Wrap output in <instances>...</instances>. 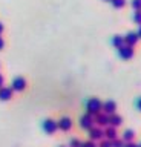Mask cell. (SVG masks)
<instances>
[{
    "mask_svg": "<svg viewBox=\"0 0 141 147\" xmlns=\"http://www.w3.org/2000/svg\"><path fill=\"white\" fill-rule=\"evenodd\" d=\"M25 87H26V80L23 77H16L11 83L12 92H22V90H25Z\"/></svg>",
    "mask_w": 141,
    "mask_h": 147,
    "instance_id": "cell-2",
    "label": "cell"
},
{
    "mask_svg": "<svg viewBox=\"0 0 141 147\" xmlns=\"http://www.w3.org/2000/svg\"><path fill=\"white\" fill-rule=\"evenodd\" d=\"M130 5H132V8H134L135 11H140L141 9V0H132Z\"/></svg>",
    "mask_w": 141,
    "mask_h": 147,
    "instance_id": "cell-17",
    "label": "cell"
},
{
    "mask_svg": "<svg viewBox=\"0 0 141 147\" xmlns=\"http://www.w3.org/2000/svg\"><path fill=\"white\" fill-rule=\"evenodd\" d=\"M100 147H112V141H109V140H104L100 142Z\"/></svg>",
    "mask_w": 141,
    "mask_h": 147,
    "instance_id": "cell-21",
    "label": "cell"
},
{
    "mask_svg": "<svg viewBox=\"0 0 141 147\" xmlns=\"http://www.w3.org/2000/svg\"><path fill=\"white\" fill-rule=\"evenodd\" d=\"M134 22L138 23V25H141V9H140V11H135V12H134Z\"/></svg>",
    "mask_w": 141,
    "mask_h": 147,
    "instance_id": "cell-18",
    "label": "cell"
},
{
    "mask_svg": "<svg viewBox=\"0 0 141 147\" xmlns=\"http://www.w3.org/2000/svg\"><path fill=\"white\" fill-rule=\"evenodd\" d=\"M89 136H90V141L101 140V138L104 136V132L101 130V129H98V127H90V133H89Z\"/></svg>",
    "mask_w": 141,
    "mask_h": 147,
    "instance_id": "cell-11",
    "label": "cell"
},
{
    "mask_svg": "<svg viewBox=\"0 0 141 147\" xmlns=\"http://www.w3.org/2000/svg\"><path fill=\"white\" fill-rule=\"evenodd\" d=\"M80 147H97V144L94 141H84V142H81Z\"/></svg>",
    "mask_w": 141,
    "mask_h": 147,
    "instance_id": "cell-20",
    "label": "cell"
},
{
    "mask_svg": "<svg viewBox=\"0 0 141 147\" xmlns=\"http://www.w3.org/2000/svg\"><path fill=\"white\" fill-rule=\"evenodd\" d=\"M118 54H120L121 58H130L134 55V48L127 45H123L121 48H118Z\"/></svg>",
    "mask_w": 141,
    "mask_h": 147,
    "instance_id": "cell-5",
    "label": "cell"
},
{
    "mask_svg": "<svg viewBox=\"0 0 141 147\" xmlns=\"http://www.w3.org/2000/svg\"><path fill=\"white\" fill-rule=\"evenodd\" d=\"M138 109H140V110H141V98H140V100H138Z\"/></svg>",
    "mask_w": 141,
    "mask_h": 147,
    "instance_id": "cell-28",
    "label": "cell"
},
{
    "mask_svg": "<svg viewBox=\"0 0 141 147\" xmlns=\"http://www.w3.org/2000/svg\"><path fill=\"white\" fill-rule=\"evenodd\" d=\"M104 132V136L107 138L109 141H113V140H117V129L115 127H112V126H109L106 130H103Z\"/></svg>",
    "mask_w": 141,
    "mask_h": 147,
    "instance_id": "cell-13",
    "label": "cell"
},
{
    "mask_svg": "<svg viewBox=\"0 0 141 147\" xmlns=\"http://www.w3.org/2000/svg\"><path fill=\"white\" fill-rule=\"evenodd\" d=\"M3 84H5V78H3V75L0 74V87H2Z\"/></svg>",
    "mask_w": 141,
    "mask_h": 147,
    "instance_id": "cell-25",
    "label": "cell"
},
{
    "mask_svg": "<svg viewBox=\"0 0 141 147\" xmlns=\"http://www.w3.org/2000/svg\"><path fill=\"white\" fill-rule=\"evenodd\" d=\"M111 2L115 8H123L126 5V0H111Z\"/></svg>",
    "mask_w": 141,
    "mask_h": 147,
    "instance_id": "cell-16",
    "label": "cell"
},
{
    "mask_svg": "<svg viewBox=\"0 0 141 147\" xmlns=\"http://www.w3.org/2000/svg\"><path fill=\"white\" fill-rule=\"evenodd\" d=\"M135 138V132L130 130V129H127V130L123 133V141H127V142H132V140Z\"/></svg>",
    "mask_w": 141,
    "mask_h": 147,
    "instance_id": "cell-14",
    "label": "cell"
},
{
    "mask_svg": "<svg viewBox=\"0 0 141 147\" xmlns=\"http://www.w3.org/2000/svg\"><path fill=\"white\" fill-rule=\"evenodd\" d=\"M115 109H117V104H115V101H112V100H107L106 103H103V106H101V110H104L106 115L115 113Z\"/></svg>",
    "mask_w": 141,
    "mask_h": 147,
    "instance_id": "cell-6",
    "label": "cell"
},
{
    "mask_svg": "<svg viewBox=\"0 0 141 147\" xmlns=\"http://www.w3.org/2000/svg\"><path fill=\"white\" fill-rule=\"evenodd\" d=\"M101 106H103V103L98 98H90L88 101V104H86V109H88L89 115H97L101 110Z\"/></svg>",
    "mask_w": 141,
    "mask_h": 147,
    "instance_id": "cell-1",
    "label": "cell"
},
{
    "mask_svg": "<svg viewBox=\"0 0 141 147\" xmlns=\"http://www.w3.org/2000/svg\"><path fill=\"white\" fill-rule=\"evenodd\" d=\"M121 123H123V118L120 117V115H115V113L109 115V124H111L112 127H118V126H121Z\"/></svg>",
    "mask_w": 141,
    "mask_h": 147,
    "instance_id": "cell-12",
    "label": "cell"
},
{
    "mask_svg": "<svg viewBox=\"0 0 141 147\" xmlns=\"http://www.w3.org/2000/svg\"><path fill=\"white\" fill-rule=\"evenodd\" d=\"M112 147H124V141L123 140H113L112 141Z\"/></svg>",
    "mask_w": 141,
    "mask_h": 147,
    "instance_id": "cell-19",
    "label": "cell"
},
{
    "mask_svg": "<svg viewBox=\"0 0 141 147\" xmlns=\"http://www.w3.org/2000/svg\"><path fill=\"white\" fill-rule=\"evenodd\" d=\"M136 34H138V37L141 38V25H140V29H138V32H136Z\"/></svg>",
    "mask_w": 141,
    "mask_h": 147,
    "instance_id": "cell-27",
    "label": "cell"
},
{
    "mask_svg": "<svg viewBox=\"0 0 141 147\" xmlns=\"http://www.w3.org/2000/svg\"><path fill=\"white\" fill-rule=\"evenodd\" d=\"M57 129L58 127H57V121H55V119L48 118V119H45V121H43V130L46 133H54Z\"/></svg>",
    "mask_w": 141,
    "mask_h": 147,
    "instance_id": "cell-4",
    "label": "cell"
},
{
    "mask_svg": "<svg viewBox=\"0 0 141 147\" xmlns=\"http://www.w3.org/2000/svg\"><path fill=\"white\" fill-rule=\"evenodd\" d=\"M80 126L81 129H90L94 126V118L92 115H84V117L80 118Z\"/></svg>",
    "mask_w": 141,
    "mask_h": 147,
    "instance_id": "cell-9",
    "label": "cell"
},
{
    "mask_svg": "<svg viewBox=\"0 0 141 147\" xmlns=\"http://www.w3.org/2000/svg\"><path fill=\"white\" fill-rule=\"evenodd\" d=\"M112 45L117 46V48H121V46L124 45V38H123L121 35H113L112 37Z\"/></svg>",
    "mask_w": 141,
    "mask_h": 147,
    "instance_id": "cell-15",
    "label": "cell"
},
{
    "mask_svg": "<svg viewBox=\"0 0 141 147\" xmlns=\"http://www.w3.org/2000/svg\"><path fill=\"white\" fill-rule=\"evenodd\" d=\"M57 127L61 129V130H69L72 127V119L69 117H63L57 121Z\"/></svg>",
    "mask_w": 141,
    "mask_h": 147,
    "instance_id": "cell-7",
    "label": "cell"
},
{
    "mask_svg": "<svg viewBox=\"0 0 141 147\" xmlns=\"http://www.w3.org/2000/svg\"><path fill=\"white\" fill-rule=\"evenodd\" d=\"M3 46H5V40H3V37L0 35V51L3 49Z\"/></svg>",
    "mask_w": 141,
    "mask_h": 147,
    "instance_id": "cell-24",
    "label": "cell"
},
{
    "mask_svg": "<svg viewBox=\"0 0 141 147\" xmlns=\"http://www.w3.org/2000/svg\"><path fill=\"white\" fill-rule=\"evenodd\" d=\"M69 146H71V147H80V146H81V142H80L78 140H75V138H74V140H71Z\"/></svg>",
    "mask_w": 141,
    "mask_h": 147,
    "instance_id": "cell-22",
    "label": "cell"
},
{
    "mask_svg": "<svg viewBox=\"0 0 141 147\" xmlns=\"http://www.w3.org/2000/svg\"><path fill=\"white\" fill-rule=\"evenodd\" d=\"M11 98H12V89L11 87H6V86L0 87V101H8Z\"/></svg>",
    "mask_w": 141,
    "mask_h": 147,
    "instance_id": "cell-8",
    "label": "cell"
},
{
    "mask_svg": "<svg viewBox=\"0 0 141 147\" xmlns=\"http://www.w3.org/2000/svg\"><path fill=\"white\" fill-rule=\"evenodd\" d=\"M124 38V45H127V46H134L138 43V40H140V37H138V34L136 32H134V31H130V32H127V34L123 37Z\"/></svg>",
    "mask_w": 141,
    "mask_h": 147,
    "instance_id": "cell-3",
    "label": "cell"
},
{
    "mask_svg": "<svg viewBox=\"0 0 141 147\" xmlns=\"http://www.w3.org/2000/svg\"><path fill=\"white\" fill-rule=\"evenodd\" d=\"M94 123H97L98 126H109V115H106V113H97V115H95Z\"/></svg>",
    "mask_w": 141,
    "mask_h": 147,
    "instance_id": "cell-10",
    "label": "cell"
},
{
    "mask_svg": "<svg viewBox=\"0 0 141 147\" xmlns=\"http://www.w3.org/2000/svg\"><path fill=\"white\" fill-rule=\"evenodd\" d=\"M140 147H141V146H140Z\"/></svg>",
    "mask_w": 141,
    "mask_h": 147,
    "instance_id": "cell-30",
    "label": "cell"
},
{
    "mask_svg": "<svg viewBox=\"0 0 141 147\" xmlns=\"http://www.w3.org/2000/svg\"><path fill=\"white\" fill-rule=\"evenodd\" d=\"M124 147H140V146L135 144V142H127V144H124Z\"/></svg>",
    "mask_w": 141,
    "mask_h": 147,
    "instance_id": "cell-23",
    "label": "cell"
},
{
    "mask_svg": "<svg viewBox=\"0 0 141 147\" xmlns=\"http://www.w3.org/2000/svg\"><path fill=\"white\" fill-rule=\"evenodd\" d=\"M60 147H66V146H60Z\"/></svg>",
    "mask_w": 141,
    "mask_h": 147,
    "instance_id": "cell-29",
    "label": "cell"
},
{
    "mask_svg": "<svg viewBox=\"0 0 141 147\" xmlns=\"http://www.w3.org/2000/svg\"><path fill=\"white\" fill-rule=\"evenodd\" d=\"M3 29H5V26H3V23L0 22V35H2V32H3Z\"/></svg>",
    "mask_w": 141,
    "mask_h": 147,
    "instance_id": "cell-26",
    "label": "cell"
}]
</instances>
